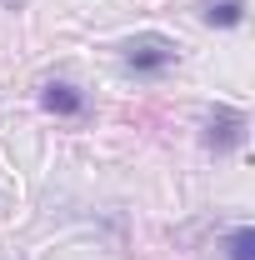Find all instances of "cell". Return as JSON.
I'll return each mask as SVG.
<instances>
[{
    "mask_svg": "<svg viewBox=\"0 0 255 260\" xmlns=\"http://www.w3.org/2000/svg\"><path fill=\"white\" fill-rule=\"evenodd\" d=\"M225 260H255V230L250 225H235L225 235Z\"/></svg>",
    "mask_w": 255,
    "mask_h": 260,
    "instance_id": "obj_5",
    "label": "cell"
},
{
    "mask_svg": "<svg viewBox=\"0 0 255 260\" xmlns=\"http://www.w3.org/2000/svg\"><path fill=\"white\" fill-rule=\"evenodd\" d=\"M245 110H235V105H215L210 115H205V145L215 150V155H230V150H240L245 145Z\"/></svg>",
    "mask_w": 255,
    "mask_h": 260,
    "instance_id": "obj_2",
    "label": "cell"
},
{
    "mask_svg": "<svg viewBox=\"0 0 255 260\" xmlns=\"http://www.w3.org/2000/svg\"><path fill=\"white\" fill-rule=\"evenodd\" d=\"M40 110L55 115V120H80L90 110V100H85V90L75 80H45L40 85Z\"/></svg>",
    "mask_w": 255,
    "mask_h": 260,
    "instance_id": "obj_3",
    "label": "cell"
},
{
    "mask_svg": "<svg viewBox=\"0 0 255 260\" xmlns=\"http://www.w3.org/2000/svg\"><path fill=\"white\" fill-rule=\"evenodd\" d=\"M200 20L215 25V30H235L245 20V0H205L200 5Z\"/></svg>",
    "mask_w": 255,
    "mask_h": 260,
    "instance_id": "obj_4",
    "label": "cell"
},
{
    "mask_svg": "<svg viewBox=\"0 0 255 260\" xmlns=\"http://www.w3.org/2000/svg\"><path fill=\"white\" fill-rule=\"evenodd\" d=\"M120 60H125L130 75H165L170 65L180 60V45L170 40V35H155V30H145V35H130L125 40V50H120Z\"/></svg>",
    "mask_w": 255,
    "mask_h": 260,
    "instance_id": "obj_1",
    "label": "cell"
},
{
    "mask_svg": "<svg viewBox=\"0 0 255 260\" xmlns=\"http://www.w3.org/2000/svg\"><path fill=\"white\" fill-rule=\"evenodd\" d=\"M5 5H10V10H15V5H25V0H5Z\"/></svg>",
    "mask_w": 255,
    "mask_h": 260,
    "instance_id": "obj_6",
    "label": "cell"
}]
</instances>
